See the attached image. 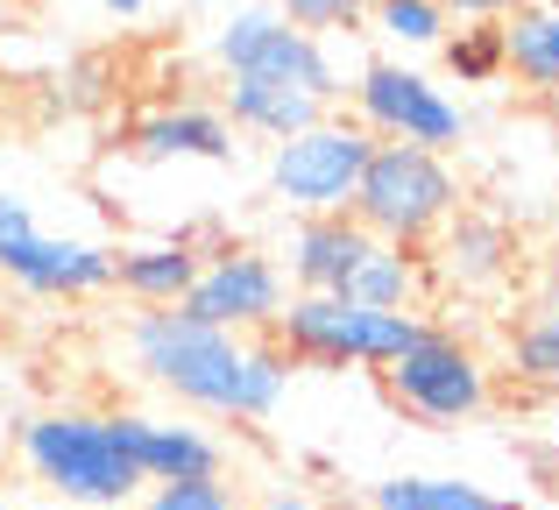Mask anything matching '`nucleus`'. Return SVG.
Masks as SVG:
<instances>
[{
    "label": "nucleus",
    "instance_id": "obj_1",
    "mask_svg": "<svg viewBox=\"0 0 559 510\" xmlns=\"http://www.w3.org/2000/svg\"><path fill=\"white\" fill-rule=\"evenodd\" d=\"M128 361L142 383L185 404L191 418H227V426H270L290 398V376H298V361L270 333L205 327L185 305L128 319Z\"/></svg>",
    "mask_w": 559,
    "mask_h": 510
},
{
    "label": "nucleus",
    "instance_id": "obj_2",
    "mask_svg": "<svg viewBox=\"0 0 559 510\" xmlns=\"http://www.w3.org/2000/svg\"><path fill=\"white\" fill-rule=\"evenodd\" d=\"M14 447H22V469L71 510H135L150 489L114 440V418L85 412V404H50V412L22 418Z\"/></svg>",
    "mask_w": 559,
    "mask_h": 510
},
{
    "label": "nucleus",
    "instance_id": "obj_3",
    "mask_svg": "<svg viewBox=\"0 0 559 510\" xmlns=\"http://www.w3.org/2000/svg\"><path fill=\"white\" fill-rule=\"evenodd\" d=\"M461 206H467V192H461L453 156L411 150V142H376L347 213H355L376 241H396V249H432Z\"/></svg>",
    "mask_w": 559,
    "mask_h": 510
},
{
    "label": "nucleus",
    "instance_id": "obj_4",
    "mask_svg": "<svg viewBox=\"0 0 559 510\" xmlns=\"http://www.w3.org/2000/svg\"><path fill=\"white\" fill-rule=\"evenodd\" d=\"M425 333L418 312H382V305H355L341 290H290V305L276 312L270 341L290 361L312 369H390L411 341Z\"/></svg>",
    "mask_w": 559,
    "mask_h": 510
},
{
    "label": "nucleus",
    "instance_id": "obj_5",
    "mask_svg": "<svg viewBox=\"0 0 559 510\" xmlns=\"http://www.w3.org/2000/svg\"><path fill=\"white\" fill-rule=\"evenodd\" d=\"M382 390H390V404L404 418H418V426H467V418H481L496 404V376H489V361H481V347L461 341V333H447V327H432V319H425V333L382 369Z\"/></svg>",
    "mask_w": 559,
    "mask_h": 510
},
{
    "label": "nucleus",
    "instance_id": "obj_6",
    "mask_svg": "<svg viewBox=\"0 0 559 510\" xmlns=\"http://www.w3.org/2000/svg\"><path fill=\"white\" fill-rule=\"evenodd\" d=\"M355 99V121L376 142H411V150H439L453 156L467 142V107L411 57H369L347 85Z\"/></svg>",
    "mask_w": 559,
    "mask_h": 510
},
{
    "label": "nucleus",
    "instance_id": "obj_7",
    "mask_svg": "<svg viewBox=\"0 0 559 510\" xmlns=\"http://www.w3.org/2000/svg\"><path fill=\"white\" fill-rule=\"evenodd\" d=\"M0 276L28 298L79 305L114 290V249L85 235H50L22 192H0Z\"/></svg>",
    "mask_w": 559,
    "mask_h": 510
},
{
    "label": "nucleus",
    "instance_id": "obj_8",
    "mask_svg": "<svg viewBox=\"0 0 559 510\" xmlns=\"http://www.w3.org/2000/svg\"><path fill=\"white\" fill-rule=\"evenodd\" d=\"M213 64L227 71V79H284V85H305V93H319L326 107H341V99H347V79H341V64H333V43L290 28L270 0H248V8H234L227 22L213 28Z\"/></svg>",
    "mask_w": 559,
    "mask_h": 510
},
{
    "label": "nucleus",
    "instance_id": "obj_9",
    "mask_svg": "<svg viewBox=\"0 0 559 510\" xmlns=\"http://www.w3.org/2000/svg\"><path fill=\"white\" fill-rule=\"evenodd\" d=\"M369 150H376V135L355 114H326V121H312L305 135L270 142V199L284 213H298V221H312V213H347L361 170H369Z\"/></svg>",
    "mask_w": 559,
    "mask_h": 510
},
{
    "label": "nucleus",
    "instance_id": "obj_10",
    "mask_svg": "<svg viewBox=\"0 0 559 510\" xmlns=\"http://www.w3.org/2000/svg\"><path fill=\"white\" fill-rule=\"evenodd\" d=\"M284 305H290V276L270 249H213L185 312L205 319V327H227V333H270Z\"/></svg>",
    "mask_w": 559,
    "mask_h": 510
},
{
    "label": "nucleus",
    "instance_id": "obj_11",
    "mask_svg": "<svg viewBox=\"0 0 559 510\" xmlns=\"http://www.w3.org/2000/svg\"><path fill=\"white\" fill-rule=\"evenodd\" d=\"M121 454L135 461L142 483H205V475H227V440H219L205 418H178V412H107Z\"/></svg>",
    "mask_w": 559,
    "mask_h": 510
},
{
    "label": "nucleus",
    "instance_id": "obj_12",
    "mask_svg": "<svg viewBox=\"0 0 559 510\" xmlns=\"http://www.w3.org/2000/svg\"><path fill=\"white\" fill-rule=\"evenodd\" d=\"M121 150L142 164H234V121L199 99H164L128 121Z\"/></svg>",
    "mask_w": 559,
    "mask_h": 510
},
{
    "label": "nucleus",
    "instance_id": "obj_13",
    "mask_svg": "<svg viewBox=\"0 0 559 510\" xmlns=\"http://www.w3.org/2000/svg\"><path fill=\"white\" fill-rule=\"evenodd\" d=\"M518 256H524L518 227H510L503 213H489V206H461L447 221V235L425 249V262H432L453 290H503L510 276H518Z\"/></svg>",
    "mask_w": 559,
    "mask_h": 510
},
{
    "label": "nucleus",
    "instance_id": "obj_14",
    "mask_svg": "<svg viewBox=\"0 0 559 510\" xmlns=\"http://www.w3.org/2000/svg\"><path fill=\"white\" fill-rule=\"evenodd\" d=\"M369 249H376V235L355 213H312L284 241V276H290V290H347V276H355V262Z\"/></svg>",
    "mask_w": 559,
    "mask_h": 510
},
{
    "label": "nucleus",
    "instance_id": "obj_15",
    "mask_svg": "<svg viewBox=\"0 0 559 510\" xmlns=\"http://www.w3.org/2000/svg\"><path fill=\"white\" fill-rule=\"evenodd\" d=\"M205 270V249L191 235H150V241H128L114 249V290L135 298L142 312H164V305H185L191 284Z\"/></svg>",
    "mask_w": 559,
    "mask_h": 510
},
{
    "label": "nucleus",
    "instance_id": "obj_16",
    "mask_svg": "<svg viewBox=\"0 0 559 510\" xmlns=\"http://www.w3.org/2000/svg\"><path fill=\"white\" fill-rule=\"evenodd\" d=\"M219 114L234 121V135H262V142H290L305 135L312 121H326V107L319 93H305V85H284V79H227L219 85Z\"/></svg>",
    "mask_w": 559,
    "mask_h": 510
},
{
    "label": "nucleus",
    "instance_id": "obj_17",
    "mask_svg": "<svg viewBox=\"0 0 559 510\" xmlns=\"http://www.w3.org/2000/svg\"><path fill=\"white\" fill-rule=\"evenodd\" d=\"M510 376H518L524 390H559V262L538 270L532 305H524V319L510 327Z\"/></svg>",
    "mask_w": 559,
    "mask_h": 510
},
{
    "label": "nucleus",
    "instance_id": "obj_18",
    "mask_svg": "<svg viewBox=\"0 0 559 510\" xmlns=\"http://www.w3.org/2000/svg\"><path fill=\"white\" fill-rule=\"evenodd\" d=\"M425 284H432V262H425V249H396V241H376V249L355 262V276H347L341 298H355V305H382V312H418V305H425Z\"/></svg>",
    "mask_w": 559,
    "mask_h": 510
},
{
    "label": "nucleus",
    "instance_id": "obj_19",
    "mask_svg": "<svg viewBox=\"0 0 559 510\" xmlns=\"http://www.w3.org/2000/svg\"><path fill=\"white\" fill-rule=\"evenodd\" d=\"M503 64H510L518 85L559 99V14L546 8V0H532V8H518L503 22Z\"/></svg>",
    "mask_w": 559,
    "mask_h": 510
},
{
    "label": "nucleus",
    "instance_id": "obj_20",
    "mask_svg": "<svg viewBox=\"0 0 559 510\" xmlns=\"http://www.w3.org/2000/svg\"><path fill=\"white\" fill-rule=\"evenodd\" d=\"M369 503L376 510H510L496 489L467 483V475H382Z\"/></svg>",
    "mask_w": 559,
    "mask_h": 510
},
{
    "label": "nucleus",
    "instance_id": "obj_21",
    "mask_svg": "<svg viewBox=\"0 0 559 510\" xmlns=\"http://www.w3.org/2000/svg\"><path fill=\"white\" fill-rule=\"evenodd\" d=\"M369 36L382 43V57H418V50H439L453 28V14L439 0H369Z\"/></svg>",
    "mask_w": 559,
    "mask_h": 510
},
{
    "label": "nucleus",
    "instance_id": "obj_22",
    "mask_svg": "<svg viewBox=\"0 0 559 510\" xmlns=\"http://www.w3.org/2000/svg\"><path fill=\"white\" fill-rule=\"evenodd\" d=\"M439 71L453 85H503L510 64H503V22H453L447 43H439Z\"/></svg>",
    "mask_w": 559,
    "mask_h": 510
},
{
    "label": "nucleus",
    "instance_id": "obj_23",
    "mask_svg": "<svg viewBox=\"0 0 559 510\" xmlns=\"http://www.w3.org/2000/svg\"><path fill=\"white\" fill-rule=\"evenodd\" d=\"M276 14H284L290 28H305V36H355L361 22H369V0H270Z\"/></svg>",
    "mask_w": 559,
    "mask_h": 510
},
{
    "label": "nucleus",
    "instance_id": "obj_24",
    "mask_svg": "<svg viewBox=\"0 0 559 510\" xmlns=\"http://www.w3.org/2000/svg\"><path fill=\"white\" fill-rule=\"evenodd\" d=\"M135 510H248V497L227 483V475H205V483H156V489H142Z\"/></svg>",
    "mask_w": 559,
    "mask_h": 510
},
{
    "label": "nucleus",
    "instance_id": "obj_25",
    "mask_svg": "<svg viewBox=\"0 0 559 510\" xmlns=\"http://www.w3.org/2000/svg\"><path fill=\"white\" fill-rule=\"evenodd\" d=\"M439 8H447L453 22H510V14L532 8V0H439Z\"/></svg>",
    "mask_w": 559,
    "mask_h": 510
},
{
    "label": "nucleus",
    "instance_id": "obj_26",
    "mask_svg": "<svg viewBox=\"0 0 559 510\" xmlns=\"http://www.w3.org/2000/svg\"><path fill=\"white\" fill-rule=\"evenodd\" d=\"M248 510H319L312 489H298V483H270L262 489V503H248Z\"/></svg>",
    "mask_w": 559,
    "mask_h": 510
},
{
    "label": "nucleus",
    "instance_id": "obj_27",
    "mask_svg": "<svg viewBox=\"0 0 559 510\" xmlns=\"http://www.w3.org/2000/svg\"><path fill=\"white\" fill-rule=\"evenodd\" d=\"M99 8H107L114 22H142V14H150V0H99Z\"/></svg>",
    "mask_w": 559,
    "mask_h": 510
},
{
    "label": "nucleus",
    "instance_id": "obj_28",
    "mask_svg": "<svg viewBox=\"0 0 559 510\" xmlns=\"http://www.w3.org/2000/svg\"><path fill=\"white\" fill-rule=\"evenodd\" d=\"M319 510H376V503H369V497H326Z\"/></svg>",
    "mask_w": 559,
    "mask_h": 510
},
{
    "label": "nucleus",
    "instance_id": "obj_29",
    "mask_svg": "<svg viewBox=\"0 0 559 510\" xmlns=\"http://www.w3.org/2000/svg\"><path fill=\"white\" fill-rule=\"evenodd\" d=\"M14 22V0H0V28H8Z\"/></svg>",
    "mask_w": 559,
    "mask_h": 510
},
{
    "label": "nucleus",
    "instance_id": "obj_30",
    "mask_svg": "<svg viewBox=\"0 0 559 510\" xmlns=\"http://www.w3.org/2000/svg\"><path fill=\"white\" fill-rule=\"evenodd\" d=\"M0 510H14V497H8V489H0Z\"/></svg>",
    "mask_w": 559,
    "mask_h": 510
},
{
    "label": "nucleus",
    "instance_id": "obj_31",
    "mask_svg": "<svg viewBox=\"0 0 559 510\" xmlns=\"http://www.w3.org/2000/svg\"><path fill=\"white\" fill-rule=\"evenodd\" d=\"M546 8H552V14H559V0H546Z\"/></svg>",
    "mask_w": 559,
    "mask_h": 510
},
{
    "label": "nucleus",
    "instance_id": "obj_32",
    "mask_svg": "<svg viewBox=\"0 0 559 510\" xmlns=\"http://www.w3.org/2000/svg\"><path fill=\"white\" fill-rule=\"evenodd\" d=\"M510 510H518V503H510Z\"/></svg>",
    "mask_w": 559,
    "mask_h": 510
}]
</instances>
